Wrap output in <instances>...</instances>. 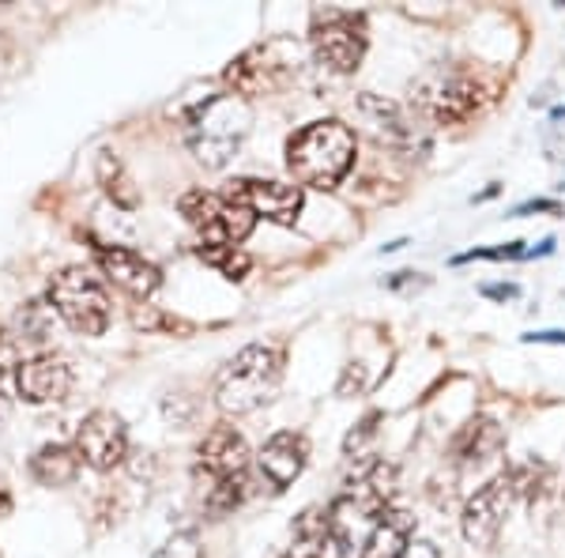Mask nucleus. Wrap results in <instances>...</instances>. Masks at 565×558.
Here are the masks:
<instances>
[{
    "mask_svg": "<svg viewBox=\"0 0 565 558\" xmlns=\"http://www.w3.org/2000/svg\"><path fill=\"white\" fill-rule=\"evenodd\" d=\"M498 98V80L482 69L437 65L412 87V103L437 125H463Z\"/></svg>",
    "mask_w": 565,
    "mask_h": 558,
    "instance_id": "nucleus-1",
    "label": "nucleus"
},
{
    "mask_svg": "<svg viewBox=\"0 0 565 558\" xmlns=\"http://www.w3.org/2000/svg\"><path fill=\"white\" fill-rule=\"evenodd\" d=\"M354 151H359L354 133L343 122L328 117V122H313L302 133L290 136L287 167L298 186L328 193V189H335L348 178V170L354 167Z\"/></svg>",
    "mask_w": 565,
    "mask_h": 558,
    "instance_id": "nucleus-2",
    "label": "nucleus"
},
{
    "mask_svg": "<svg viewBox=\"0 0 565 558\" xmlns=\"http://www.w3.org/2000/svg\"><path fill=\"white\" fill-rule=\"evenodd\" d=\"M253 129V109L245 98L238 95H212L207 103H200L193 109L185 125V136H189V148H193L196 162L212 170H223L234 155L242 151L245 136Z\"/></svg>",
    "mask_w": 565,
    "mask_h": 558,
    "instance_id": "nucleus-3",
    "label": "nucleus"
},
{
    "mask_svg": "<svg viewBox=\"0 0 565 558\" xmlns=\"http://www.w3.org/2000/svg\"><path fill=\"white\" fill-rule=\"evenodd\" d=\"M282 381V351L268 344H249L218 370L215 404L226 415H249L276 397Z\"/></svg>",
    "mask_w": 565,
    "mask_h": 558,
    "instance_id": "nucleus-4",
    "label": "nucleus"
},
{
    "mask_svg": "<svg viewBox=\"0 0 565 558\" xmlns=\"http://www.w3.org/2000/svg\"><path fill=\"white\" fill-rule=\"evenodd\" d=\"M298 69H302V50L290 39H268L226 65V84H231V95L249 103L253 95L282 91L298 76Z\"/></svg>",
    "mask_w": 565,
    "mask_h": 558,
    "instance_id": "nucleus-5",
    "label": "nucleus"
},
{
    "mask_svg": "<svg viewBox=\"0 0 565 558\" xmlns=\"http://www.w3.org/2000/svg\"><path fill=\"white\" fill-rule=\"evenodd\" d=\"M53 314L79 336H103L109 328V295L87 269H65L50 283Z\"/></svg>",
    "mask_w": 565,
    "mask_h": 558,
    "instance_id": "nucleus-6",
    "label": "nucleus"
},
{
    "mask_svg": "<svg viewBox=\"0 0 565 558\" xmlns=\"http://www.w3.org/2000/svg\"><path fill=\"white\" fill-rule=\"evenodd\" d=\"M178 208H181V215H185V223L204 238V245H238L253 234V227H257V215L226 193L193 189V193L181 197Z\"/></svg>",
    "mask_w": 565,
    "mask_h": 558,
    "instance_id": "nucleus-7",
    "label": "nucleus"
},
{
    "mask_svg": "<svg viewBox=\"0 0 565 558\" xmlns=\"http://www.w3.org/2000/svg\"><path fill=\"white\" fill-rule=\"evenodd\" d=\"M309 45H313V57L324 69L348 76L366 57V23H362V15L351 12H321L313 20V31H309Z\"/></svg>",
    "mask_w": 565,
    "mask_h": 558,
    "instance_id": "nucleus-8",
    "label": "nucleus"
},
{
    "mask_svg": "<svg viewBox=\"0 0 565 558\" xmlns=\"http://www.w3.org/2000/svg\"><path fill=\"white\" fill-rule=\"evenodd\" d=\"M76 450L84 456L87 468L114 472L117 464L129 456V430H125V419L106 408L90 411L76 430Z\"/></svg>",
    "mask_w": 565,
    "mask_h": 558,
    "instance_id": "nucleus-9",
    "label": "nucleus"
},
{
    "mask_svg": "<svg viewBox=\"0 0 565 558\" xmlns=\"http://www.w3.org/2000/svg\"><path fill=\"white\" fill-rule=\"evenodd\" d=\"M226 197L249 208L253 215H264L282 227H290L302 212V186H287V181L276 178H238Z\"/></svg>",
    "mask_w": 565,
    "mask_h": 558,
    "instance_id": "nucleus-10",
    "label": "nucleus"
},
{
    "mask_svg": "<svg viewBox=\"0 0 565 558\" xmlns=\"http://www.w3.org/2000/svg\"><path fill=\"white\" fill-rule=\"evenodd\" d=\"M513 502V480L498 475L487 487L471 494V502L463 506V539L471 547H490L501 533V520H505V509Z\"/></svg>",
    "mask_w": 565,
    "mask_h": 558,
    "instance_id": "nucleus-11",
    "label": "nucleus"
},
{
    "mask_svg": "<svg viewBox=\"0 0 565 558\" xmlns=\"http://www.w3.org/2000/svg\"><path fill=\"white\" fill-rule=\"evenodd\" d=\"M15 392L26 404H61L72 392V366L53 351L31 355L15 370Z\"/></svg>",
    "mask_w": 565,
    "mask_h": 558,
    "instance_id": "nucleus-12",
    "label": "nucleus"
},
{
    "mask_svg": "<svg viewBox=\"0 0 565 558\" xmlns=\"http://www.w3.org/2000/svg\"><path fill=\"white\" fill-rule=\"evenodd\" d=\"M95 261L106 272V280L132 298H151L162 283V272L151 261H143L132 250H121V245H95Z\"/></svg>",
    "mask_w": 565,
    "mask_h": 558,
    "instance_id": "nucleus-13",
    "label": "nucleus"
},
{
    "mask_svg": "<svg viewBox=\"0 0 565 558\" xmlns=\"http://www.w3.org/2000/svg\"><path fill=\"white\" fill-rule=\"evenodd\" d=\"M196 456H200V468L212 475V483H223V480H234V475H245L249 445H245V438L231 423H218L204 434Z\"/></svg>",
    "mask_w": 565,
    "mask_h": 558,
    "instance_id": "nucleus-14",
    "label": "nucleus"
},
{
    "mask_svg": "<svg viewBox=\"0 0 565 558\" xmlns=\"http://www.w3.org/2000/svg\"><path fill=\"white\" fill-rule=\"evenodd\" d=\"M257 461H260L264 480H268L276 491H282L302 475L306 461H309V442L302 434H295V430H279V434H271L268 442H264Z\"/></svg>",
    "mask_w": 565,
    "mask_h": 558,
    "instance_id": "nucleus-15",
    "label": "nucleus"
},
{
    "mask_svg": "<svg viewBox=\"0 0 565 558\" xmlns=\"http://www.w3.org/2000/svg\"><path fill=\"white\" fill-rule=\"evenodd\" d=\"M412 528L415 520L399 509H385L377 517V525L370 528L366 544L359 547V558H404L407 544H412Z\"/></svg>",
    "mask_w": 565,
    "mask_h": 558,
    "instance_id": "nucleus-16",
    "label": "nucleus"
},
{
    "mask_svg": "<svg viewBox=\"0 0 565 558\" xmlns=\"http://www.w3.org/2000/svg\"><path fill=\"white\" fill-rule=\"evenodd\" d=\"M79 468H84V456H79L76 445H42L31 456V475L42 487H68Z\"/></svg>",
    "mask_w": 565,
    "mask_h": 558,
    "instance_id": "nucleus-17",
    "label": "nucleus"
},
{
    "mask_svg": "<svg viewBox=\"0 0 565 558\" xmlns=\"http://www.w3.org/2000/svg\"><path fill=\"white\" fill-rule=\"evenodd\" d=\"M332 539V528H328V514L321 509H306L302 517L290 528V558H317Z\"/></svg>",
    "mask_w": 565,
    "mask_h": 558,
    "instance_id": "nucleus-18",
    "label": "nucleus"
},
{
    "mask_svg": "<svg viewBox=\"0 0 565 558\" xmlns=\"http://www.w3.org/2000/svg\"><path fill=\"white\" fill-rule=\"evenodd\" d=\"M501 445H505V434H501V427L494 419H476V423H468L460 430L452 450H457V456H463V461H482V456H494Z\"/></svg>",
    "mask_w": 565,
    "mask_h": 558,
    "instance_id": "nucleus-19",
    "label": "nucleus"
},
{
    "mask_svg": "<svg viewBox=\"0 0 565 558\" xmlns=\"http://www.w3.org/2000/svg\"><path fill=\"white\" fill-rule=\"evenodd\" d=\"M196 253H200V261H204V264H212L218 276L234 280V283H242L245 276H249V269H253L249 253H245L242 245H200Z\"/></svg>",
    "mask_w": 565,
    "mask_h": 558,
    "instance_id": "nucleus-20",
    "label": "nucleus"
},
{
    "mask_svg": "<svg viewBox=\"0 0 565 558\" xmlns=\"http://www.w3.org/2000/svg\"><path fill=\"white\" fill-rule=\"evenodd\" d=\"M98 178H103L106 193L114 197V204H121V208H136V204H140V197H136L129 173H125V167L109 151H103V159H98Z\"/></svg>",
    "mask_w": 565,
    "mask_h": 558,
    "instance_id": "nucleus-21",
    "label": "nucleus"
},
{
    "mask_svg": "<svg viewBox=\"0 0 565 558\" xmlns=\"http://www.w3.org/2000/svg\"><path fill=\"white\" fill-rule=\"evenodd\" d=\"M245 491H249V480H245V475H234V480L212 483V491H207V517L218 520V517L231 514V509H238L242 502H245Z\"/></svg>",
    "mask_w": 565,
    "mask_h": 558,
    "instance_id": "nucleus-22",
    "label": "nucleus"
},
{
    "mask_svg": "<svg viewBox=\"0 0 565 558\" xmlns=\"http://www.w3.org/2000/svg\"><path fill=\"white\" fill-rule=\"evenodd\" d=\"M151 558H204V547L196 533H174Z\"/></svg>",
    "mask_w": 565,
    "mask_h": 558,
    "instance_id": "nucleus-23",
    "label": "nucleus"
},
{
    "mask_svg": "<svg viewBox=\"0 0 565 558\" xmlns=\"http://www.w3.org/2000/svg\"><path fill=\"white\" fill-rule=\"evenodd\" d=\"M377 423H381L377 411L362 419V423L348 434V442H343V453H348V456H362V453H366V445L373 442V438H377Z\"/></svg>",
    "mask_w": 565,
    "mask_h": 558,
    "instance_id": "nucleus-24",
    "label": "nucleus"
},
{
    "mask_svg": "<svg viewBox=\"0 0 565 558\" xmlns=\"http://www.w3.org/2000/svg\"><path fill=\"white\" fill-rule=\"evenodd\" d=\"M8 366H12V347L0 340V411L8 408Z\"/></svg>",
    "mask_w": 565,
    "mask_h": 558,
    "instance_id": "nucleus-25",
    "label": "nucleus"
},
{
    "mask_svg": "<svg viewBox=\"0 0 565 558\" xmlns=\"http://www.w3.org/2000/svg\"><path fill=\"white\" fill-rule=\"evenodd\" d=\"M532 212H558V200H527L513 215H532Z\"/></svg>",
    "mask_w": 565,
    "mask_h": 558,
    "instance_id": "nucleus-26",
    "label": "nucleus"
},
{
    "mask_svg": "<svg viewBox=\"0 0 565 558\" xmlns=\"http://www.w3.org/2000/svg\"><path fill=\"white\" fill-rule=\"evenodd\" d=\"M404 558H437V547L430 544V539H415V544H407Z\"/></svg>",
    "mask_w": 565,
    "mask_h": 558,
    "instance_id": "nucleus-27",
    "label": "nucleus"
},
{
    "mask_svg": "<svg viewBox=\"0 0 565 558\" xmlns=\"http://www.w3.org/2000/svg\"><path fill=\"white\" fill-rule=\"evenodd\" d=\"M482 295L505 302V298H516V287H513V283H487V287H482Z\"/></svg>",
    "mask_w": 565,
    "mask_h": 558,
    "instance_id": "nucleus-28",
    "label": "nucleus"
},
{
    "mask_svg": "<svg viewBox=\"0 0 565 558\" xmlns=\"http://www.w3.org/2000/svg\"><path fill=\"white\" fill-rule=\"evenodd\" d=\"M524 340L527 344H565V333H558V328H554V333H527Z\"/></svg>",
    "mask_w": 565,
    "mask_h": 558,
    "instance_id": "nucleus-29",
    "label": "nucleus"
},
{
    "mask_svg": "<svg viewBox=\"0 0 565 558\" xmlns=\"http://www.w3.org/2000/svg\"><path fill=\"white\" fill-rule=\"evenodd\" d=\"M8 514H12V494H8V491H0V520H4Z\"/></svg>",
    "mask_w": 565,
    "mask_h": 558,
    "instance_id": "nucleus-30",
    "label": "nucleus"
},
{
    "mask_svg": "<svg viewBox=\"0 0 565 558\" xmlns=\"http://www.w3.org/2000/svg\"><path fill=\"white\" fill-rule=\"evenodd\" d=\"M554 117H565V106H558V109H554Z\"/></svg>",
    "mask_w": 565,
    "mask_h": 558,
    "instance_id": "nucleus-31",
    "label": "nucleus"
}]
</instances>
